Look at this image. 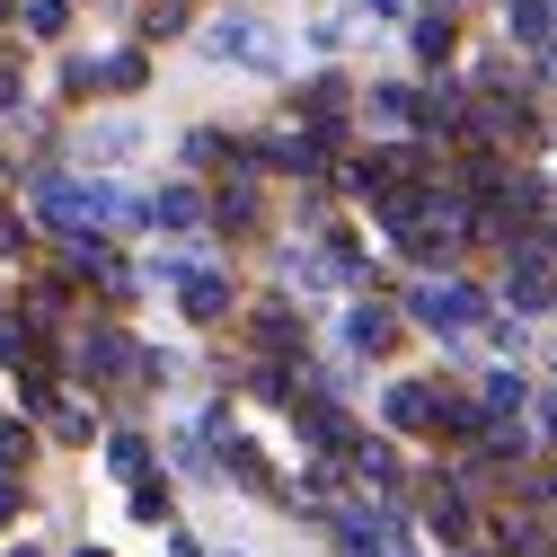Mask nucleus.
I'll return each mask as SVG.
<instances>
[{"mask_svg": "<svg viewBox=\"0 0 557 557\" xmlns=\"http://www.w3.org/2000/svg\"><path fill=\"white\" fill-rule=\"evenodd\" d=\"M213 53L239 62V72H274V53H284V45H274L257 18H222V27H213Z\"/></svg>", "mask_w": 557, "mask_h": 557, "instance_id": "nucleus-1", "label": "nucleus"}, {"mask_svg": "<svg viewBox=\"0 0 557 557\" xmlns=\"http://www.w3.org/2000/svg\"><path fill=\"white\" fill-rule=\"evenodd\" d=\"M45 213L81 231V222H107V213H115V195H107V186H45Z\"/></svg>", "mask_w": 557, "mask_h": 557, "instance_id": "nucleus-2", "label": "nucleus"}, {"mask_svg": "<svg viewBox=\"0 0 557 557\" xmlns=\"http://www.w3.org/2000/svg\"><path fill=\"white\" fill-rule=\"evenodd\" d=\"M10 513H18V496H10V486H0V522H10Z\"/></svg>", "mask_w": 557, "mask_h": 557, "instance_id": "nucleus-3", "label": "nucleus"}]
</instances>
